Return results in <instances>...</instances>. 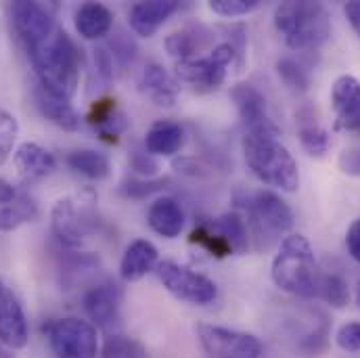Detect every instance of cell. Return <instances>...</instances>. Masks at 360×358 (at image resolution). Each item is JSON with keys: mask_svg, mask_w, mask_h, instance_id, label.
I'll use <instances>...</instances> for the list:
<instances>
[{"mask_svg": "<svg viewBox=\"0 0 360 358\" xmlns=\"http://www.w3.org/2000/svg\"><path fill=\"white\" fill-rule=\"evenodd\" d=\"M32 68L38 76V87L72 101L80 87L84 55L72 36L57 27L44 42L27 51Z\"/></svg>", "mask_w": 360, "mask_h": 358, "instance_id": "1", "label": "cell"}, {"mask_svg": "<svg viewBox=\"0 0 360 358\" xmlns=\"http://www.w3.org/2000/svg\"><path fill=\"white\" fill-rule=\"evenodd\" d=\"M274 27L293 51H314L331 36V17L325 4L289 0L274 8Z\"/></svg>", "mask_w": 360, "mask_h": 358, "instance_id": "2", "label": "cell"}, {"mask_svg": "<svg viewBox=\"0 0 360 358\" xmlns=\"http://www.w3.org/2000/svg\"><path fill=\"white\" fill-rule=\"evenodd\" d=\"M243 158L260 182L293 193L300 186V168L289 149L274 134H243Z\"/></svg>", "mask_w": 360, "mask_h": 358, "instance_id": "3", "label": "cell"}, {"mask_svg": "<svg viewBox=\"0 0 360 358\" xmlns=\"http://www.w3.org/2000/svg\"><path fill=\"white\" fill-rule=\"evenodd\" d=\"M272 283L297 298H316L319 269L310 241L304 235H289L278 245L270 269Z\"/></svg>", "mask_w": 360, "mask_h": 358, "instance_id": "4", "label": "cell"}, {"mask_svg": "<svg viewBox=\"0 0 360 358\" xmlns=\"http://www.w3.org/2000/svg\"><path fill=\"white\" fill-rule=\"evenodd\" d=\"M239 203L248 212V222L252 226L254 239L258 241V250L266 248L264 239H274L291 231L293 226V212L276 193L258 191L239 199Z\"/></svg>", "mask_w": 360, "mask_h": 358, "instance_id": "5", "label": "cell"}, {"mask_svg": "<svg viewBox=\"0 0 360 358\" xmlns=\"http://www.w3.org/2000/svg\"><path fill=\"white\" fill-rule=\"evenodd\" d=\"M241 55L231 42L216 44L207 57H195L188 61H176V78L180 82L188 84L195 92H214L218 90L224 80L229 68L239 59Z\"/></svg>", "mask_w": 360, "mask_h": 358, "instance_id": "6", "label": "cell"}, {"mask_svg": "<svg viewBox=\"0 0 360 358\" xmlns=\"http://www.w3.org/2000/svg\"><path fill=\"white\" fill-rule=\"evenodd\" d=\"M44 335L57 358H96L98 354V335L90 321L57 319L44 327Z\"/></svg>", "mask_w": 360, "mask_h": 358, "instance_id": "7", "label": "cell"}, {"mask_svg": "<svg viewBox=\"0 0 360 358\" xmlns=\"http://www.w3.org/2000/svg\"><path fill=\"white\" fill-rule=\"evenodd\" d=\"M197 340L210 358H260L262 342L245 331L199 323L195 327Z\"/></svg>", "mask_w": 360, "mask_h": 358, "instance_id": "8", "label": "cell"}, {"mask_svg": "<svg viewBox=\"0 0 360 358\" xmlns=\"http://www.w3.org/2000/svg\"><path fill=\"white\" fill-rule=\"evenodd\" d=\"M158 279L162 281V285L182 302L186 304H195V306H207L216 300L218 295V287L212 279H207L201 272L180 267L176 262H160L158 264Z\"/></svg>", "mask_w": 360, "mask_h": 358, "instance_id": "9", "label": "cell"}, {"mask_svg": "<svg viewBox=\"0 0 360 358\" xmlns=\"http://www.w3.org/2000/svg\"><path fill=\"white\" fill-rule=\"evenodd\" d=\"M11 21L25 51H32L34 46L44 42L59 27L55 23V13L51 4L30 0H17L11 4Z\"/></svg>", "mask_w": 360, "mask_h": 358, "instance_id": "10", "label": "cell"}, {"mask_svg": "<svg viewBox=\"0 0 360 358\" xmlns=\"http://www.w3.org/2000/svg\"><path fill=\"white\" fill-rule=\"evenodd\" d=\"M92 201L82 197H61L51 212V229L53 235L68 248H80L86 239L90 229V210Z\"/></svg>", "mask_w": 360, "mask_h": 358, "instance_id": "11", "label": "cell"}, {"mask_svg": "<svg viewBox=\"0 0 360 358\" xmlns=\"http://www.w3.org/2000/svg\"><path fill=\"white\" fill-rule=\"evenodd\" d=\"M231 98L239 111V117L245 126V132H250V134H274V136L281 134L278 126L270 117L266 96L254 84L241 82V84L233 87Z\"/></svg>", "mask_w": 360, "mask_h": 358, "instance_id": "12", "label": "cell"}, {"mask_svg": "<svg viewBox=\"0 0 360 358\" xmlns=\"http://www.w3.org/2000/svg\"><path fill=\"white\" fill-rule=\"evenodd\" d=\"M84 312L90 323L109 335L117 333L120 327V308H122V289L115 283H98L90 287L82 300Z\"/></svg>", "mask_w": 360, "mask_h": 358, "instance_id": "13", "label": "cell"}, {"mask_svg": "<svg viewBox=\"0 0 360 358\" xmlns=\"http://www.w3.org/2000/svg\"><path fill=\"white\" fill-rule=\"evenodd\" d=\"M331 107L335 111L333 130L360 134V80L354 76H340L331 89Z\"/></svg>", "mask_w": 360, "mask_h": 358, "instance_id": "14", "label": "cell"}, {"mask_svg": "<svg viewBox=\"0 0 360 358\" xmlns=\"http://www.w3.org/2000/svg\"><path fill=\"white\" fill-rule=\"evenodd\" d=\"M30 329L25 312L19 300L6 289L0 295V344L8 350H21L27 346Z\"/></svg>", "mask_w": 360, "mask_h": 358, "instance_id": "15", "label": "cell"}, {"mask_svg": "<svg viewBox=\"0 0 360 358\" xmlns=\"http://www.w3.org/2000/svg\"><path fill=\"white\" fill-rule=\"evenodd\" d=\"M176 0H149V2H136L130 8V27L134 34L143 38H151L158 34V30L179 11Z\"/></svg>", "mask_w": 360, "mask_h": 358, "instance_id": "16", "label": "cell"}, {"mask_svg": "<svg viewBox=\"0 0 360 358\" xmlns=\"http://www.w3.org/2000/svg\"><path fill=\"white\" fill-rule=\"evenodd\" d=\"M13 164L25 180H40L57 170L55 155L38 143H21L13 153Z\"/></svg>", "mask_w": 360, "mask_h": 358, "instance_id": "17", "label": "cell"}, {"mask_svg": "<svg viewBox=\"0 0 360 358\" xmlns=\"http://www.w3.org/2000/svg\"><path fill=\"white\" fill-rule=\"evenodd\" d=\"M139 89L160 107H172L179 96V82L160 63L145 65L139 78Z\"/></svg>", "mask_w": 360, "mask_h": 358, "instance_id": "18", "label": "cell"}, {"mask_svg": "<svg viewBox=\"0 0 360 358\" xmlns=\"http://www.w3.org/2000/svg\"><path fill=\"white\" fill-rule=\"evenodd\" d=\"M160 264V254L158 248L147 241V239H136L132 241L120 262V276L124 281H139L151 270L158 269Z\"/></svg>", "mask_w": 360, "mask_h": 358, "instance_id": "19", "label": "cell"}, {"mask_svg": "<svg viewBox=\"0 0 360 358\" xmlns=\"http://www.w3.org/2000/svg\"><path fill=\"white\" fill-rule=\"evenodd\" d=\"M147 222L160 237L174 239L184 229V210L174 197H160L151 203Z\"/></svg>", "mask_w": 360, "mask_h": 358, "instance_id": "20", "label": "cell"}, {"mask_svg": "<svg viewBox=\"0 0 360 358\" xmlns=\"http://www.w3.org/2000/svg\"><path fill=\"white\" fill-rule=\"evenodd\" d=\"M34 98H36V105H38L40 113L51 124H55L57 128L68 130V132H74V130L80 128L82 120H80V113L76 111V107L72 105V101L61 98L57 94H51L49 90H44L42 87H36Z\"/></svg>", "mask_w": 360, "mask_h": 358, "instance_id": "21", "label": "cell"}, {"mask_svg": "<svg viewBox=\"0 0 360 358\" xmlns=\"http://www.w3.org/2000/svg\"><path fill=\"white\" fill-rule=\"evenodd\" d=\"M212 40H214V36L205 25L193 23V25H186L179 32L170 34L164 44H166V51L176 61H188V59H195L197 53L207 49L212 44Z\"/></svg>", "mask_w": 360, "mask_h": 358, "instance_id": "22", "label": "cell"}, {"mask_svg": "<svg viewBox=\"0 0 360 358\" xmlns=\"http://www.w3.org/2000/svg\"><path fill=\"white\" fill-rule=\"evenodd\" d=\"M184 145V130L179 122L158 120L151 124L145 136V149L151 155H176Z\"/></svg>", "mask_w": 360, "mask_h": 358, "instance_id": "23", "label": "cell"}, {"mask_svg": "<svg viewBox=\"0 0 360 358\" xmlns=\"http://www.w3.org/2000/svg\"><path fill=\"white\" fill-rule=\"evenodd\" d=\"M76 32L84 40H98L113 27V13L101 2H84L76 11Z\"/></svg>", "mask_w": 360, "mask_h": 358, "instance_id": "24", "label": "cell"}, {"mask_svg": "<svg viewBox=\"0 0 360 358\" xmlns=\"http://www.w3.org/2000/svg\"><path fill=\"white\" fill-rule=\"evenodd\" d=\"M212 224L218 231V235L226 241L231 254L241 256V254H245L250 250V231H248V224H245V220H243V216L239 212L222 214Z\"/></svg>", "mask_w": 360, "mask_h": 358, "instance_id": "25", "label": "cell"}, {"mask_svg": "<svg viewBox=\"0 0 360 358\" xmlns=\"http://www.w3.org/2000/svg\"><path fill=\"white\" fill-rule=\"evenodd\" d=\"M68 166L86 177L90 180H101L105 177H109V170H111V164L107 160V155L94 151V149H76L68 155Z\"/></svg>", "mask_w": 360, "mask_h": 358, "instance_id": "26", "label": "cell"}, {"mask_svg": "<svg viewBox=\"0 0 360 358\" xmlns=\"http://www.w3.org/2000/svg\"><path fill=\"white\" fill-rule=\"evenodd\" d=\"M38 216V205L34 201V197H30L27 193H19V197L0 207V231H15L21 224L34 220Z\"/></svg>", "mask_w": 360, "mask_h": 358, "instance_id": "27", "label": "cell"}, {"mask_svg": "<svg viewBox=\"0 0 360 358\" xmlns=\"http://www.w3.org/2000/svg\"><path fill=\"white\" fill-rule=\"evenodd\" d=\"M316 298L325 300L333 308H344L350 302V289L340 274H321L316 285Z\"/></svg>", "mask_w": 360, "mask_h": 358, "instance_id": "28", "label": "cell"}, {"mask_svg": "<svg viewBox=\"0 0 360 358\" xmlns=\"http://www.w3.org/2000/svg\"><path fill=\"white\" fill-rule=\"evenodd\" d=\"M101 358H149V352L139 340L113 333L105 340Z\"/></svg>", "mask_w": 360, "mask_h": 358, "instance_id": "29", "label": "cell"}, {"mask_svg": "<svg viewBox=\"0 0 360 358\" xmlns=\"http://www.w3.org/2000/svg\"><path fill=\"white\" fill-rule=\"evenodd\" d=\"M297 136H300V143H302L304 151L310 153L312 158H323L329 151L331 136L319 124H304L300 128V134Z\"/></svg>", "mask_w": 360, "mask_h": 358, "instance_id": "30", "label": "cell"}, {"mask_svg": "<svg viewBox=\"0 0 360 358\" xmlns=\"http://www.w3.org/2000/svg\"><path fill=\"white\" fill-rule=\"evenodd\" d=\"M191 243L201 245L203 250H207L216 258L231 256V250H229L226 241L218 235V231L214 229V224H201V226H197L191 233Z\"/></svg>", "mask_w": 360, "mask_h": 358, "instance_id": "31", "label": "cell"}, {"mask_svg": "<svg viewBox=\"0 0 360 358\" xmlns=\"http://www.w3.org/2000/svg\"><path fill=\"white\" fill-rule=\"evenodd\" d=\"M17 134H19L17 117L0 107V166L11 158V153H15L13 149L17 143Z\"/></svg>", "mask_w": 360, "mask_h": 358, "instance_id": "32", "label": "cell"}, {"mask_svg": "<svg viewBox=\"0 0 360 358\" xmlns=\"http://www.w3.org/2000/svg\"><path fill=\"white\" fill-rule=\"evenodd\" d=\"M94 130L101 134L103 141H109V143H115L126 130H128V117L122 109H111L101 122L94 124Z\"/></svg>", "mask_w": 360, "mask_h": 358, "instance_id": "33", "label": "cell"}, {"mask_svg": "<svg viewBox=\"0 0 360 358\" xmlns=\"http://www.w3.org/2000/svg\"><path fill=\"white\" fill-rule=\"evenodd\" d=\"M276 72L281 76V80L293 90H308V84H310V78L306 74V70L291 57H283L278 63H276Z\"/></svg>", "mask_w": 360, "mask_h": 358, "instance_id": "34", "label": "cell"}, {"mask_svg": "<svg viewBox=\"0 0 360 358\" xmlns=\"http://www.w3.org/2000/svg\"><path fill=\"white\" fill-rule=\"evenodd\" d=\"M210 11H214L220 17H241L260 6L258 0H212L207 2Z\"/></svg>", "mask_w": 360, "mask_h": 358, "instance_id": "35", "label": "cell"}, {"mask_svg": "<svg viewBox=\"0 0 360 358\" xmlns=\"http://www.w3.org/2000/svg\"><path fill=\"white\" fill-rule=\"evenodd\" d=\"M166 186V180H139V179H130L124 180L122 184V195L130 197V199H147L149 195L162 191Z\"/></svg>", "mask_w": 360, "mask_h": 358, "instance_id": "36", "label": "cell"}, {"mask_svg": "<svg viewBox=\"0 0 360 358\" xmlns=\"http://www.w3.org/2000/svg\"><path fill=\"white\" fill-rule=\"evenodd\" d=\"M111 51H113L111 53L113 61H117L120 65H128L136 57V44H134V40L128 34H122V32L111 40Z\"/></svg>", "mask_w": 360, "mask_h": 358, "instance_id": "37", "label": "cell"}, {"mask_svg": "<svg viewBox=\"0 0 360 358\" xmlns=\"http://www.w3.org/2000/svg\"><path fill=\"white\" fill-rule=\"evenodd\" d=\"M335 342L342 350L352 352V354H360V321H352L346 323L338 329Z\"/></svg>", "mask_w": 360, "mask_h": 358, "instance_id": "38", "label": "cell"}, {"mask_svg": "<svg viewBox=\"0 0 360 358\" xmlns=\"http://www.w3.org/2000/svg\"><path fill=\"white\" fill-rule=\"evenodd\" d=\"M92 59H94V74H96V78L103 84H109L113 80V63H115L111 53L101 46V49H94Z\"/></svg>", "mask_w": 360, "mask_h": 358, "instance_id": "39", "label": "cell"}, {"mask_svg": "<svg viewBox=\"0 0 360 358\" xmlns=\"http://www.w3.org/2000/svg\"><path fill=\"white\" fill-rule=\"evenodd\" d=\"M130 168L141 177H155L160 170V164L153 160L149 151H132L130 153Z\"/></svg>", "mask_w": 360, "mask_h": 358, "instance_id": "40", "label": "cell"}, {"mask_svg": "<svg viewBox=\"0 0 360 358\" xmlns=\"http://www.w3.org/2000/svg\"><path fill=\"white\" fill-rule=\"evenodd\" d=\"M338 166L344 174L360 179V147H348L340 153Z\"/></svg>", "mask_w": 360, "mask_h": 358, "instance_id": "41", "label": "cell"}, {"mask_svg": "<svg viewBox=\"0 0 360 358\" xmlns=\"http://www.w3.org/2000/svg\"><path fill=\"white\" fill-rule=\"evenodd\" d=\"M346 248H348V254L360 264V218L350 224L346 233Z\"/></svg>", "mask_w": 360, "mask_h": 358, "instance_id": "42", "label": "cell"}, {"mask_svg": "<svg viewBox=\"0 0 360 358\" xmlns=\"http://www.w3.org/2000/svg\"><path fill=\"white\" fill-rule=\"evenodd\" d=\"M19 193H21V191H17V186H15V184H11L8 180L0 177V205H8V203H13V201L19 197Z\"/></svg>", "mask_w": 360, "mask_h": 358, "instance_id": "43", "label": "cell"}, {"mask_svg": "<svg viewBox=\"0 0 360 358\" xmlns=\"http://www.w3.org/2000/svg\"><path fill=\"white\" fill-rule=\"evenodd\" d=\"M344 13H346L350 25L354 27V32L359 34L360 38V2H348V4L344 6Z\"/></svg>", "mask_w": 360, "mask_h": 358, "instance_id": "44", "label": "cell"}, {"mask_svg": "<svg viewBox=\"0 0 360 358\" xmlns=\"http://www.w3.org/2000/svg\"><path fill=\"white\" fill-rule=\"evenodd\" d=\"M4 348H6V346H2V344H0V358H13L8 352H6V350H4Z\"/></svg>", "mask_w": 360, "mask_h": 358, "instance_id": "45", "label": "cell"}, {"mask_svg": "<svg viewBox=\"0 0 360 358\" xmlns=\"http://www.w3.org/2000/svg\"><path fill=\"white\" fill-rule=\"evenodd\" d=\"M4 291H6V287H4V283H2V281H0V295H2V293H4Z\"/></svg>", "mask_w": 360, "mask_h": 358, "instance_id": "46", "label": "cell"}, {"mask_svg": "<svg viewBox=\"0 0 360 358\" xmlns=\"http://www.w3.org/2000/svg\"><path fill=\"white\" fill-rule=\"evenodd\" d=\"M356 302H359V306H360V281H359V289H356Z\"/></svg>", "mask_w": 360, "mask_h": 358, "instance_id": "47", "label": "cell"}]
</instances>
